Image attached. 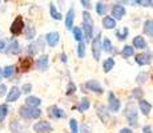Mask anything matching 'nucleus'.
<instances>
[{
  "label": "nucleus",
  "mask_w": 153,
  "mask_h": 133,
  "mask_svg": "<svg viewBox=\"0 0 153 133\" xmlns=\"http://www.w3.org/2000/svg\"><path fill=\"white\" fill-rule=\"evenodd\" d=\"M83 33H85V37L88 40H91L93 37V25H89V24H84L83 23V28H81Z\"/></svg>",
  "instance_id": "21"
},
{
  "label": "nucleus",
  "mask_w": 153,
  "mask_h": 133,
  "mask_svg": "<svg viewBox=\"0 0 153 133\" xmlns=\"http://www.w3.org/2000/svg\"><path fill=\"white\" fill-rule=\"evenodd\" d=\"M7 114H8V106H7V104H1V105H0V123H1V121L7 117Z\"/></svg>",
  "instance_id": "36"
},
{
  "label": "nucleus",
  "mask_w": 153,
  "mask_h": 133,
  "mask_svg": "<svg viewBox=\"0 0 153 133\" xmlns=\"http://www.w3.org/2000/svg\"><path fill=\"white\" fill-rule=\"evenodd\" d=\"M151 5H152V7H153V1H151Z\"/></svg>",
  "instance_id": "52"
},
{
  "label": "nucleus",
  "mask_w": 153,
  "mask_h": 133,
  "mask_svg": "<svg viewBox=\"0 0 153 133\" xmlns=\"http://www.w3.org/2000/svg\"><path fill=\"white\" fill-rule=\"evenodd\" d=\"M128 28H123V29H119V31H116V37L119 40H125L126 36H128Z\"/></svg>",
  "instance_id": "34"
},
{
  "label": "nucleus",
  "mask_w": 153,
  "mask_h": 133,
  "mask_svg": "<svg viewBox=\"0 0 153 133\" xmlns=\"http://www.w3.org/2000/svg\"><path fill=\"white\" fill-rule=\"evenodd\" d=\"M96 111H97V114H99L100 120H102V123H105L107 119H108V113L105 112V108L97 104V105H96Z\"/></svg>",
  "instance_id": "28"
},
{
  "label": "nucleus",
  "mask_w": 153,
  "mask_h": 133,
  "mask_svg": "<svg viewBox=\"0 0 153 133\" xmlns=\"http://www.w3.org/2000/svg\"><path fill=\"white\" fill-rule=\"evenodd\" d=\"M13 72H15V67L12 65H7L3 69V77H5V79H10L11 76L13 75Z\"/></svg>",
  "instance_id": "32"
},
{
  "label": "nucleus",
  "mask_w": 153,
  "mask_h": 133,
  "mask_svg": "<svg viewBox=\"0 0 153 133\" xmlns=\"http://www.w3.org/2000/svg\"><path fill=\"white\" fill-rule=\"evenodd\" d=\"M7 52L11 53V55H17L20 52V44L17 40H12L10 43V45L7 47Z\"/></svg>",
  "instance_id": "18"
},
{
  "label": "nucleus",
  "mask_w": 153,
  "mask_h": 133,
  "mask_svg": "<svg viewBox=\"0 0 153 133\" xmlns=\"http://www.w3.org/2000/svg\"><path fill=\"white\" fill-rule=\"evenodd\" d=\"M108 101H109V104H108V106H109V111L111 112H119L120 111V106H121V103H120V100L117 99L116 96H114L113 93H109V96H108Z\"/></svg>",
  "instance_id": "7"
},
{
  "label": "nucleus",
  "mask_w": 153,
  "mask_h": 133,
  "mask_svg": "<svg viewBox=\"0 0 153 133\" xmlns=\"http://www.w3.org/2000/svg\"><path fill=\"white\" fill-rule=\"evenodd\" d=\"M4 48H5V43L3 40H0V52H1Z\"/></svg>",
  "instance_id": "49"
},
{
  "label": "nucleus",
  "mask_w": 153,
  "mask_h": 133,
  "mask_svg": "<svg viewBox=\"0 0 153 133\" xmlns=\"http://www.w3.org/2000/svg\"><path fill=\"white\" fill-rule=\"evenodd\" d=\"M69 126H71V131H72V133H79V125H77V121H76V119H71Z\"/></svg>",
  "instance_id": "40"
},
{
  "label": "nucleus",
  "mask_w": 153,
  "mask_h": 133,
  "mask_svg": "<svg viewBox=\"0 0 153 133\" xmlns=\"http://www.w3.org/2000/svg\"><path fill=\"white\" fill-rule=\"evenodd\" d=\"M48 65H49V59H48V56H47V55L40 56V57L36 60V67H37V69L43 71V72L48 69Z\"/></svg>",
  "instance_id": "12"
},
{
  "label": "nucleus",
  "mask_w": 153,
  "mask_h": 133,
  "mask_svg": "<svg viewBox=\"0 0 153 133\" xmlns=\"http://www.w3.org/2000/svg\"><path fill=\"white\" fill-rule=\"evenodd\" d=\"M77 56L80 59H83L85 56V44L84 41H81V43H79V47H77Z\"/></svg>",
  "instance_id": "38"
},
{
  "label": "nucleus",
  "mask_w": 153,
  "mask_h": 133,
  "mask_svg": "<svg viewBox=\"0 0 153 133\" xmlns=\"http://www.w3.org/2000/svg\"><path fill=\"white\" fill-rule=\"evenodd\" d=\"M1 77H3V69L0 68V79H1Z\"/></svg>",
  "instance_id": "51"
},
{
  "label": "nucleus",
  "mask_w": 153,
  "mask_h": 133,
  "mask_svg": "<svg viewBox=\"0 0 153 133\" xmlns=\"http://www.w3.org/2000/svg\"><path fill=\"white\" fill-rule=\"evenodd\" d=\"M139 106H140V109H141V112H143L144 116H149V113H151V111H152L151 103H148V101H145V100L141 99L140 103H139Z\"/></svg>",
  "instance_id": "15"
},
{
  "label": "nucleus",
  "mask_w": 153,
  "mask_h": 133,
  "mask_svg": "<svg viewBox=\"0 0 153 133\" xmlns=\"http://www.w3.org/2000/svg\"><path fill=\"white\" fill-rule=\"evenodd\" d=\"M113 67H114V59H107V60L102 63V68H104V72L105 73H108V72H111L112 69H113Z\"/></svg>",
  "instance_id": "24"
},
{
  "label": "nucleus",
  "mask_w": 153,
  "mask_h": 133,
  "mask_svg": "<svg viewBox=\"0 0 153 133\" xmlns=\"http://www.w3.org/2000/svg\"><path fill=\"white\" fill-rule=\"evenodd\" d=\"M5 94H7V85L0 84V97L5 96Z\"/></svg>",
  "instance_id": "44"
},
{
  "label": "nucleus",
  "mask_w": 153,
  "mask_h": 133,
  "mask_svg": "<svg viewBox=\"0 0 153 133\" xmlns=\"http://www.w3.org/2000/svg\"><path fill=\"white\" fill-rule=\"evenodd\" d=\"M32 91V85L31 84H24L23 85V88H22V92L23 93H29Z\"/></svg>",
  "instance_id": "43"
},
{
  "label": "nucleus",
  "mask_w": 153,
  "mask_h": 133,
  "mask_svg": "<svg viewBox=\"0 0 153 133\" xmlns=\"http://www.w3.org/2000/svg\"><path fill=\"white\" fill-rule=\"evenodd\" d=\"M49 12H51V16L53 17L55 20H60L61 17H63V16H61V13L59 12L57 10H56V7H55L53 3H51V4H49Z\"/></svg>",
  "instance_id": "30"
},
{
  "label": "nucleus",
  "mask_w": 153,
  "mask_h": 133,
  "mask_svg": "<svg viewBox=\"0 0 153 133\" xmlns=\"http://www.w3.org/2000/svg\"><path fill=\"white\" fill-rule=\"evenodd\" d=\"M76 92V85H75V82L73 81H69L68 82V87H67V94L68 96H71V94H73Z\"/></svg>",
  "instance_id": "41"
},
{
  "label": "nucleus",
  "mask_w": 153,
  "mask_h": 133,
  "mask_svg": "<svg viewBox=\"0 0 153 133\" xmlns=\"http://www.w3.org/2000/svg\"><path fill=\"white\" fill-rule=\"evenodd\" d=\"M80 4L83 5L84 8H91V7H92V3H91V1H88V0H81V1H80Z\"/></svg>",
  "instance_id": "46"
},
{
  "label": "nucleus",
  "mask_w": 153,
  "mask_h": 133,
  "mask_svg": "<svg viewBox=\"0 0 153 133\" xmlns=\"http://www.w3.org/2000/svg\"><path fill=\"white\" fill-rule=\"evenodd\" d=\"M119 133H133V132H132V129H129V128H123L119 131Z\"/></svg>",
  "instance_id": "48"
},
{
  "label": "nucleus",
  "mask_w": 153,
  "mask_h": 133,
  "mask_svg": "<svg viewBox=\"0 0 153 133\" xmlns=\"http://www.w3.org/2000/svg\"><path fill=\"white\" fill-rule=\"evenodd\" d=\"M10 129L12 133H22L23 132V125L16 120H12L10 123Z\"/></svg>",
  "instance_id": "20"
},
{
  "label": "nucleus",
  "mask_w": 153,
  "mask_h": 133,
  "mask_svg": "<svg viewBox=\"0 0 153 133\" xmlns=\"http://www.w3.org/2000/svg\"><path fill=\"white\" fill-rule=\"evenodd\" d=\"M20 94H22V91H20L17 87H12L10 92L7 93V103H13V101H16V100L20 97Z\"/></svg>",
  "instance_id": "13"
},
{
  "label": "nucleus",
  "mask_w": 153,
  "mask_h": 133,
  "mask_svg": "<svg viewBox=\"0 0 153 133\" xmlns=\"http://www.w3.org/2000/svg\"><path fill=\"white\" fill-rule=\"evenodd\" d=\"M144 33L148 36H153V20H146L144 23V28H143Z\"/></svg>",
  "instance_id": "22"
},
{
  "label": "nucleus",
  "mask_w": 153,
  "mask_h": 133,
  "mask_svg": "<svg viewBox=\"0 0 153 133\" xmlns=\"http://www.w3.org/2000/svg\"><path fill=\"white\" fill-rule=\"evenodd\" d=\"M133 3H136V4H140V5H144V7H148V5H151V1H149V0H146V1H143V0H136V1H133Z\"/></svg>",
  "instance_id": "45"
},
{
  "label": "nucleus",
  "mask_w": 153,
  "mask_h": 133,
  "mask_svg": "<svg viewBox=\"0 0 153 133\" xmlns=\"http://www.w3.org/2000/svg\"><path fill=\"white\" fill-rule=\"evenodd\" d=\"M101 35H97L95 39L92 40V55L95 57V60H99L100 59V55H101Z\"/></svg>",
  "instance_id": "4"
},
{
  "label": "nucleus",
  "mask_w": 153,
  "mask_h": 133,
  "mask_svg": "<svg viewBox=\"0 0 153 133\" xmlns=\"http://www.w3.org/2000/svg\"><path fill=\"white\" fill-rule=\"evenodd\" d=\"M124 114H125L126 120H128L129 125L134 126V128L139 125V119H137V109H136V105H134L132 101L126 104L125 111H124Z\"/></svg>",
  "instance_id": "1"
},
{
  "label": "nucleus",
  "mask_w": 153,
  "mask_h": 133,
  "mask_svg": "<svg viewBox=\"0 0 153 133\" xmlns=\"http://www.w3.org/2000/svg\"><path fill=\"white\" fill-rule=\"evenodd\" d=\"M83 20H84V24H89V25H93V20H92V16H91L89 12H83Z\"/></svg>",
  "instance_id": "37"
},
{
  "label": "nucleus",
  "mask_w": 153,
  "mask_h": 133,
  "mask_svg": "<svg viewBox=\"0 0 153 133\" xmlns=\"http://www.w3.org/2000/svg\"><path fill=\"white\" fill-rule=\"evenodd\" d=\"M121 53H123V56H124V57H131V56L134 55V48H133V47H131V45H125L124 48H123Z\"/></svg>",
  "instance_id": "31"
},
{
  "label": "nucleus",
  "mask_w": 153,
  "mask_h": 133,
  "mask_svg": "<svg viewBox=\"0 0 153 133\" xmlns=\"http://www.w3.org/2000/svg\"><path fill=\"white\" fill-rule=\"evenodd\" d=\"M85 87H87L89 91L96 92V93H102L104 92V89H102V87L100 85V82L97 81V80H89V81H87L85 82Z\"/></svg>",
  "instance_id": "10"
},
{
  "label": "nucleus",
  "mask_w": 153,
  "mask_h": 133,
  "mask_svg": "<svg viewBox=\"0 0 153 133\" xmlns=\"http://www.w3.org/2000/svg\"><path fill=\"white\" fill-rule=\"evenodd\" d=\"M143 91L140 89V88H136V89H133V92H132V96L134 97V99H140L141 100V97H143Z\"/></svg>",
  "instance_id": "42"
},
{
  "label": "nucleus",
  "mask_w": 153,
  "mask_h": 133,
  "mask_svg": "<svg viewBox=\"0 0 153 133\" xmlns=\"http://www.w3.org/2000/svg\"><path fill=\"white\" fill-rule=\"evenodd\" d=\"M102 25H104V28H107V29H112L116 27V20L111 16H105L104 19H102Z\"/></svg>",
  "instance_id": "19"
},
{
  "label": "nucleus",
  "mask_w": 153,
  "mask_h": 133,
  "mask_svg": "<svg viewBox=\"0 0 153 133\" xmlns=\"http://www.w3.org/2000/svg\"><path fill=\"white\" fill-rule=\"evenodd\" d=\"M72 32H73V36H75V39L77 40L79 43H81L83 39H84V33H83V31H81L80 27H73Z\"/></svg>",
  "instance_id": "26"
},
{
  "label": "nucleus",
  "mask_w": 153,
  "mask_h": 133,
  "mask_svg": "<svg viewBox=\"0 0 153 133\" xmlns=\"http://www.w3.org/2000/svg\"><path fill=\"white\" fill-rule=\"evenodd\" d=\"M125 15V8L123 7V5L120 4H114L113 7H112V16H113V19H121L123 16Z\"/></svg>",
  "instance_id": "14"
},
{
  "label": "nucleus",
  "mask_w": 153,
  "mask_h": 133,
  "mask_svg": "<svg viewBox=\"0 0 153 133\" xmlns=\"http://www.w3.org/2000/svg\"><path fill=\"white\" fill-rule=\"evenodd\" d=\"M133 47H134V48H139V49L145 48L146 43H145V40H144V37L143 36H136V37H134V39H133Z\"/></svg>",
  "instance_id": "23"
},
{
  "label": "nucleus",
  "mask_w": 153,
  "mask_h": 133,
  "mask_svg": "<svg viewBox=\"0 0 153 133\" xmlns=\"http://www.w3.org/2000/svg\"><path fill=\"white\" fill-rule=\"evenodd\" d=\"M143 133H153L152 132V126L151 125H146L143 128Z\"/></svg>",
  "instance_id": "47"
},
{
  "label": "nucleus",
  "mask_w": 153,
  "mask_h": 133,
  "mask_svg": "<svg viewBox=\"0 0 153 133\" xmlns=\"http://www.w3.org/2000/svg\"><path fill=\"white\" fill-rule=\"evenodd\" d=\"M107 10H108L107 4H104V3H101V1H99V3H97V5H96V11H97V13L100 15V16L105 15V12H107Z\"/></svg>",
  "instance_id": "33"
},
{
  "label": "nucleus",
  "mask_w": 153,
  "mask_h": 133,
  "mask_svg": "<svg viewBox=\"0 0 153 133\" xmlns=\"http://www.w3.org/2000/svg\"><path fill=\"white\" fill-rule=\"evenodd\" d=\"M32 64H33V60L31 57H22L19 61V67H20V71L22 72H28L31 69Z\"/></svg>",
  "instance_id": "11"
},
{
  "label": "nucleus",
  "mask_w": 153,
  "mask_h": 133,
  "mask_svg": "<svg viewBox=\"0 0 153 133\" xmlns=\"http://www.w3.org/2000/svg\"><path fill=\"white\" fill-rule=\"evenodd\" d=\"M45 40L49 47H56L60 40V33L59 32H49V33H47Z\"/></svg>",
  "instance_id": "9"
},
{
  "label": "nucleus",
  "mask_w": 153,
  "mask_h": 133,
  "mask_svg": "<svg viewBox=\"0 0 153 133\" xmlns=\"http://www.w3.org/2000/svg\"><path fill=\"white\" fill-rule=\"evenodd\" d=\"M33 131L35 133H48L52 131V125L48 121H39L33 125Z\"/></svg>",
  "instance_id": "6"
},
{
  "label": "nucleus",
  "mask_w": 153,
  "mask_h": 133,
  "mask_svg": "<svg viewBox=\"0 0 153 133\" xmlns=\"http://www.w3.org/2000/svg\"><path fill=\"white\" fill-rule=\"evenodd\" d=\"M134 60H136V63L139 64V65H149L153 60V53H151V52L139 53V55H136Z\"/></svg>",
  "instance_id": "5"
},
{
  "label": "nucleus",
  "mask_w": 153,
  "mask_h": 133,
  "mask_svg": "<svg viewBox=\"0 0 153 133\" xmlns=\"http://www.w3.org/2000/svg\"><path fill=\"white\" fill-rule=\"evenodd\" d=\"M61 61H63V63H67V55H65V53H63V55H61Z\"/></svg>",
  "instance_id": "50"
},
{
  "label": "nucleus",
  "mask_w": 153,
  "mask_h": 133,
  "mask_svg": "<svg viewBox=\"0 0 153 133\" xmlns=\"http://www.w3.org/2000/svg\"><path fill=\"white\" fill-rule=\"evenodd\" d=\"M40 104H42V100L39 97H35V96H28L25 99V105L29 106V108H37Z\"/></svg>",
  "instance_id": "16"
},
{
  "label": "nucleus",
  "mask_w": 153,
  "mask_h": 133,
  "mask_svg": "<svg viewBox=\"0 0 153 133\" xmlns=\"http://www.w3.org/2000/svg\"><path fill=\"white\" fill-rule=\"evenodd\" d=\"M89 106H91L89 100H88L87 97H84V99L81 100L80 105H79V106H76V109H77L79 112H84V111H87V109H89Z\"/></svg>",
  "instance_id": "29"
},
{
  "label": "nucleus",
  "mask_w": 153,
  "mask_h": 133,
  "mask_svg": "<svg viewBox=\"0 0 153 133\" xmlns=\"http://www.w3.org/2000/svg\"><path fill=\"white\" fill-rule=\"evenodd\" d=\"M35 35H36V29H35V27L32 24H28L25 27V39L31 40L35 37Z\"/></svg>",
  "instance_id": "25"
},
{
  "label": "nucleus",
  "mask_w": 153,
  "mask_h": 133,
  "mask_svg": "<svg viewBox=\"0 0 153 133\" xmlns=\"http://www.w3.org/2000/svg\"><path fill=\"white\" fill-rule=\"evenodd\" d=\"M37 47H43V43L42 41H39V43H32V44H29L28 45V53L31 56H33V55H36L37 53V51H39V48H37Z\"/></svg>",
  "instance_id": "27"
},
{
  "label": "nucleus",
  "mask_w": 153,
  "mask_h": 133,
  "mask_svg": "<svg viewBox=\"0 0 153 133\" xmlns=\"http://www.w3.org/2000/svg\"><path fill=\"white\" fill-rule=\"evenodd\" d=\"M19 114L23 117V119H39L42 116V111L39 108H29L27 105L20 106L19 109Z\"/></svg>",
  "instance_id": "2"
},
{
  "label": "nucleus",
  "mask_w": 153,
  "mask_h": 133,
  "mask_svg": "<svg viewBox=\"0 0 153 133\" xmlns=\"http://www.w3.org/2000/svg\"><path fill=\"white\" fill-rule=\"evenodd\" d=\"M101 48L104 49L105 52H111V51H112V48H113V47H112L111 40H109V39H105V40H104V43H101Z\"/></svg>",
  "instance_id": "39"
},
{
  "label": "nucleus",
  "mask_w": 153,
  "mask_h": 133,
  "mask_svg": "<svg viewBox=\"0 0 153 133\" xmlns=\"http://www.w3.org/2000/svg\"><path fill=\"white\" fill-rule=\"evenodd\" d=\"M73 22H75V10L71 8V10L67 12V16H65V27L68 29L73 28Z\"/></svg>",
  "instance_id": "17"
},
{
  "label": "nucleus",
  "mask_w": 153,
  "mask_h": 133,
  "mask_svg": "<svg viewBox=\"0 0 153 133\" xmlns=\"http://www.w3.org/2000/svg\"><path fill=\"white\" fill-rule=\"evenodd\" d=\"M146 79H148V73L144 72V71H143V72H140L139 75H137V77H136V82H137L139 85H141V84H144V82L146 81Z\"/></svg>",
  "instance_id": "35"
},
{
  "label": "nucleus",
  "mask_w": 153,
  "mask_h": 133,
  "mask_svg": "<svg viewBox=\"0 0 153 133\" xmlns=\"http://www.w3.org/2000/svg\"><path fill=\"white\" fill-rule=\"evenodd\" d=\"M48 114L52 117V119H65L67 114L63 109H60L59 106L56 105H52L48 108Z\"/></svg>",
  "instance_id": "8"
},
{
  "label": "nucleus",
  "mask_w": 153,
  "mask_h": 133,
  "mask_svg": "<svg viewBox=\"0 0 153 133\" xmlns=\"http://www.w3.org/2000/svg\"><path fill=\"white\" fill-rule=\"evenodd\" d=\"M24 27L25 25H24V20H23V17L22 16H17L16 19L12 22V24H11L10 31H11V33H12L13 36H19V35L23 32Z\"/></svg>",
  "instance_id": "3"
}]
</instances>
